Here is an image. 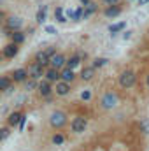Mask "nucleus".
Listing matches in <instances>:
<instances>
[{"instance_id":"obj_1","label":"nucleus","mask_w":149,"mask_h":151,"mask_svg":"<svg viewBox=\"0 0 149 151\" xmlns=\"http://www.w3.org/2000/svg\"><path fill=\"white\" fill-rule=\"evenodd\" d=\"M47 123H49V127L53 130H63L69 125V114L65 111H62V109H56V111H53L49 114Z\"/></svg>"},{"instance_id":"obj_2","label":"nucleus","mask_w":149,"mask_h":151,"mask_svg":"<svg viewBox=\"0 0 149 151\" xmlns=\"http://www.w3.org/2000/svg\"><path fill=\"white\" fill-rule=\"evenodd\" d=\"M98 106H100V109H104V111H112V109H116L117 106H119V95H117V91H105L102 97H100V100H98Z\"/></svg>"},{"instance_id":"obj_3","label":"nucleus","mask_w":149,"mask_h":151,"mask_svg":"<svg viewBox=\"0 0 149 151\" xmlns=\"http://www.w3.org/2000/svg\"><path fill=\"white\" fill-rule=\"evenodd\" d=\"M135 83H137V74H135L132 69H126V70H123L121 74L117 76V84H119L123 90H130V88H133Z\"/></svg>"},{"instance_id":"obj_4","label":"nucleus","mask_w":149,"mask_h":151,"mask_svg":"<svg viewBox=\"0 0 149 151\" xmlns=\"http://www.w3.org/2000/svg\"><path fill=\"white\" fill-rule=\"evenodd\" d=\"M23 25H25V19L21 16H16V14H11V16H5L4 19V25L0 28H5L9 32H16V30H23Z\"/></svg>"},{"instance_id":"obj_5","label":"nucleus","mask_w":149,"mask_h":151,"mask_svg":"<svg viewBox=\"0 0 149 151\" xmlns=\"http://www.w3.org/2000/svg\"><path fill=\"white\" fill-rule=\"evenodd\" d=\"M88 130V119L84 116H75L74 119L70 121V132L75 135H81Z\"/></svg>"},{"instance_id":"obj_6","label":"nucleus","mask_w":149,"mask_h":151,"mask_svg":"<svg viewBox=\"0 0 149 151\" xmlns=\"http://www.w3.org/2000/svg\"><path fill=\"white\" fill-rule=\"evenodd\" d=\"M19 47H21V46H18V44H14V42H7V44L2 47V55H0V56H2L4 60H12V58L18 56Z\"/></svg>"},{"instance_id":"obj_7","label":"nucleus","mask_w":149,"mask_h":151,"mask_svg":"<svg viewBox=\"0 0 149 151\" xmlns=\"http://www.w3.org/2000/svg\"><path fill=\"white\" fill-rule=\"evenodd\" d=\"M9 77H11V81L14 84H23L28 79V70H27V67H18L9 74Z\"/></svg>"},{"instance_id":"obj_8","label":"nucleus","mask_w":149,"mask_h":151,"mask_svg":"<svg viewBox=\"0 0 149 151\" xmlns=\"http://www.w3.org/2000/svg\"><path fill=\"white\" fill-rule=\"evenodd\" d=\"M37 93L40 99H47V97H53V83L46 81V79H40L39 81V86H37Z\"/></svg>"},{"instance_id":"obj_9","label":"nucleus","mask_w":149,"mask_h":151,"mask_svg":"<svg viewBox=\"0 0 149 151\" xmlns=\"http://www.w3.org/2000/svg\"><path fill=\"white\" fill-rule=\"evenodd\" d=\"M70 91H72V84H69L65 81H58L53 84V93L56 97H67V95H70Z\"/></svg>"},{"instance_id":"obj_10","label":"nucleus","mask_w":149,"mask_h":151,"mask_svg":"<svg viewBox=\"0 0 149 151\" xmlns=\"http://www.w3.org/2000/svg\"><path fill=\"white\" fill-rule=\"evenodd\" d=\"M27 70H28V77L30 79H37V81H40L42 77H44V67L42 65H39V63H35V62H32L28 67H27Z\"/></svg>"},{"instance_id":"obj_11","label":"nucleus","mask_w":149,"mask_h":151,"mask_svg":"<svg viewBox=\"0 0 149 151\" xmlns=\"http://www.w3.org/2000/svg\"><path fill=\"white\" fill-rule=\"evenodd\" d=\"M65 62H67V56L63 53H54L51 58H49V67L56 69V70H62L65 67Z\"/></svg>"},{"instance_id":"obj_12","label":"nucleus","mask_w":149,"mask_h":151,"mask_svg":"<svg viewBox=\"0 0 149 151\" xmlns=\"http://www.w3.org/2000/svg\"><path fill=\"white\" fill-rule=\"evenodd\" d=\"M21 116H23L21 111H11V113L7 114V118H5V125L9 128H16L18 123H19V119H21Z\"/></svg>"},{"instance_id":"obj_13","label":"nucleus","mask_w":149,"mask_h":151,"mask_svg":"<svg viewBox=\"0 0 149 151\" xmlns=\"http://www.w3.org/2000/svg\"><path fill=\"white\" fill-rule=\"evenodd\" d=\"M95 74H97V70H95L91 65H86V67L81 69V72H79V79L84 81V83H90V81L95 77Z\"/></svg>"},{"instance_id":"obj_14","label":"nucleus","mask_w":149,"mask_h":151,"mask_svg":"<svg viewBox=\"0 0 149 151\" xmlns=\"http://www.w3.org/2000/svg\"><path fill=\"white\" fill-rule=\"evenodd\" d=\"M75 79H77L75 70H72V69H67V67H63V69L60 70V81H65V83L72 84Z\"/></svg>"},{"instance_id":"obj_15","label":"nucleus","mask_w":149,"mask_h":151,"mask_svg":"<svg viewBox=\"0 0 149 151\" xmlns=\"http://www.w3.org/2000/svg\"><path fill=\"white\" fill-rule=\"evenodd\" d=\"M42 79H46V81H49V83H58L60 81V70H56V69H53V67H46V70H44V77Z\"/></svg>"},{"instance_id":"obj_16","label":"nucleus","mask_w":149,"mask_h":151,"mask_svg":"<svg viewBox=\"0 0 149 151\" xmlns=\"http://www.w3.org/2000/svg\"><path fill=\"white\" fill-rule=\"evenodd\" d=\"M34 62H35V63H39V65H42L44 69H46V67H49V56L46 55V51H44V49H39L37 53H35Z\"/></svg>"},{"instance_id":"obj_17","label":"nucleus","mask_w":149,"mask_h":151,"mask_svg":"<svg viewBox=\"0 0 149 151\" xmlns=\"http://www.w3.org/2000/svg\"><path fill=\"white\" fill-rule=\"evenodd\" d=\"M121 5L117 4V5H107L105 7V11H104V16L105 18H109V19H114V18H117L119 14H121Z\"/></svg>"},{"instance_id":"obj_18","label":"nucleus","mask_w":149,"mask_h":151,"mask_svg":"<svg viewBox=\"0 0 149 151\" xmlns=\"http://www.w3.org/2000/svg\"><path fill=\"white\" fill-rule=\"evenodd\" d=\"M81 63H82V58L75 53V55H72V56H69V58H67L65 67H67V69H72V70H75V69H79V67H81Z\"/></svg>"},{"instance_id":"obj_19","label":"nucleus","mask_w":149,"mask_h":151,"mask_svg":"<svg viewBox=\"0 0 149 151\" xmlns=\"http://www.w3.org/2000/svg\"><path fill=\"white\" fill-rule=\"evenodd\" d=\"M27 32L25 30H16V32H12L11 34V42H14V44H18V46H21V44H25V40H27Z\"/></svg>"},{"instance_id":"obj_20","label":"nucleus","mask_w":149,"mask_h":151,"mask_svg":"<svg viewBox=\"0 0 149 151\" xmlns=\"http://www.w3.org/2000/svg\"><path fill=\"white\" fill-rule=\"evenodd\" d=\"M97 11H98V5H97L95 2H90V4H86V5H82V19L91 18Z\"/></svg>"},{"instance_id":"obj_21","label":"nucleus","mask_w":149,"mask_h":151,"mask_svg":"<svg viewBox=\"0 0 149 151\" xmlns=\"http://www.w3.org/2000/svg\"><path fill=\"white\" fill-rule=\"evenodd\" d=\"M67 142V134L65 132H54L53 135H51V144L53 146H63Z\"/></svg>"},{"instance_id":"obj_22","label":"nucleus","mask_w":149,"mask_h":151,"mask_svg":"<svg viewBox=\"0 0 149 151\" xmlns=\"http://www.w3.org/2000/svg\"><path fill=\"white\" fill-rule=\"evenodd\" d=\"M46 19H47V5H40L37 14H35V23L37 25H44Z\"/></svg>"},{"instance_id":"obj_23","label":"nucleus","mask_w":149,"mask_h":151,"mask_svg":"<svg viewBox=\"0 0 149 151\" xmlns=\"http://www.w3.org/2000/svg\"><path fill=\"white\" fill-rule=\"evenodd\" d=\"M126 28V21H119V23H112L111 27H109V34H111L112 37L114 35H117L119 32H123Z\"/></svg>"},{"instance_id":"obj_24","label":"nucleus","mask_w":149,"mask_h":151,"mask_svg":"<svg viewBox=\"0 0 149 151\" xmlns=\"http://www.w3.org/2000/svg\"><path fill=\"white\" fill-rule=\"evenodd\" d=\"M107 63H109V58H105V56H97V58H93V62H91V67H93L95 70H98V69L105 67Z\"/></svg>"},{"instance_id":"obj_25","label":"nucleus","mask_w":149,"mask_h":151,"mask_svg":"<svg viewBox=\"0 0 149 151\" xmlns=\"http://www.w3.org/2000/svg\"><path fill=\"white\" fill-rule=\"evenodd\" d=\"M37 86H39V81H37V79H30V77L23 83V90H25L27 93L35 91V90H37Z\"/></svg>"},{"instance_id":"obj_26","label":"nucleus","mask_w":149,"mask_h":151,"mask_svg":"<svg viewBox=\"0 0 149 151\" xmlns=\"http://www.w3.org/2000/svg\"><path fill=\"white\" fill-rule=\"evenodd\" d=\"M11 84H14L12 81H11V77L5 74V76H0V93H5L7 91V88L11 86Z\"/></svg>"},{"instance_id":"obj_27","label":"nucleus","mask_w":149,"mask_h":151,"mask_svg":"<svg viewBox=\"0 0 149 151\" xmlns=\"http://www.w3.org/2000/svg\"><path fill=\"white\" fill-rule=\"evenodd\" d=\"M137 127H139V130H140L142 135H149V118H142V119H139Z\"/></svg>"},{"instance_id":"obj_28","label":"nucleus","mask_w":149,"mask_h":151,"mask_svg":"<svg viewBox=\"0 0 149 151\" xmlns=\"http://www.w3.org/2000/svg\"><path fill=\"white\" fill-rule=\"evenodd\" d=\"M54 19H56V23H67V21H69L67 16H65L63 7H56V9H54Z\"/></svg>"},{"instance_id":"obj_29","label":"nucleus","mask_w":149,"mask_h":151,"mask_svg":"<svg viewBox=\"0 0 149 151\" xmlns=\"http://www.w3.org/2000/svg\"><path fill=\"white\" fill-rule=\"evenodd\" d=\"M11 134H12V128H9L7 125H2V127H0V142L7 141V139L11 137Z\"/></svg>"},{"instance_id":"obj_30","label":"nucleus","mask_w":149,"mask_h":151,"mask_svg":"<svg viewBox=\"0 0 149 151\" xmlns=\"http://www.w3.org/2000/svg\"><path fill=\"white\" fill-rule=\"evenodd\" d=\"M79 99H81L82 102H91V100H93V91H91L90 88H84V90L79 93Z\"/></svg>"},{"instance_id":"obj_31","label":"nucleus","mask_w":149,"mask_h":151,"mask_svg":"<svg viewBox=\"0 0 149 151\" xmlns=\"http://www.w3.org/2000/svg\"><path fill=\"white\" fill-rule=\"evenodd\" d=\"M70 19H74V21H81V19H82V5H81V7H77L75 11H72Z\"/></svg>"},{"instance_id":"obj_32","label":"nucleus","mask_w":149,"mask_h":151,"mask_svg":"<svg viewBox=\"0 0 149 151\" xmlns=\"http://www.w3.org/2000/svg\"><path fill=\"white\" fill-rule=\"evenodd\" d=\"M27 119H28V116H27V114L23 113V116H21V119H19V123H18V127H16V128H18L19 132H23V130H25V125H27Z\"/></svg>"},{"instance_id":"obj_33","label":"nucleus","mask_w":149,"mask_h":151,"mask_svg":"<svg viewBox=\"0 0 149 151\" xmlns=\"http://www.w3.org/2000/svg\"><path fill=\"white\" fill-rule=\"evenodd\" d=\"M44 51H46V55H47L49 58H51L54 53H58V51H56V46H47V47H44Z\"/></svg>"},{"instance_id":"obj_34","label":"nucleus","mask_w":149,"mask_h":151,"mask_svg":"<svg viewBox=\"0 0 149 151\" xmlns=\"http://www.w3.org/2000/svg\"><path fill=\"white\" fill-rule=\"evenodd\" d=\"M44 30H46L47 34H51V35H56V34H58V32H56V28H54V27H51V25H46V27H44Z\"/></svg>"},{"instance_id":"obj_35","label":"nucleus","mask_w":149,"mask_h":151,"mask_svg":"<svg viewBox=\"0 0 149 151\" xmlns=\"http://www.w3.org/2000/svg\"><path fill=\"white\" fill-rule=\"evenodd\" d=\"M102 4L107 7V5H117L119 4V0H102Z\"/></svg>"},{"instance_id":"obj_36","label":"nucleus","mask_w":149,"mask_h":151,"mask_svg":"<svg viewBox=\"0 0 149 151\" xmlns=\"http://www.w3.org/2000/svg\"><path fill=\"white\" fill-rule=\"evenodd\" d=\"M4 19H5V12H4V11L0 9V27L4 25Z\"/></svg>"},{"instance_id":"obj_37","label":"nucleus","mask_w":149,"mask_h":151,"mask_svg":"<svg viewBox=\"0 0 149 151\" xmlns=\"http://www.w3.org/2000/svg\"><path fill=\"white\" fill-rule=\"evenodd\" d=\"M130 37H132V32H125V34H123V39H125V40H128Z\"/></svg>"},{"instance_id":"obj_38","label":"nucleus","mask_w":149,"mask_h":151,"mask_svg":"<svg viewBox=\"0 0 149 151\" xmlns=\"http://www.w3.org/2000/svg\"><path fill=\"white\" fill-rule=\"evenodd\" d=\"M137 2H139V5H146L149 0H137Z\"/></svg>"},{"instance_id":"obj_39","label":"nucleus","mask_w":149,"mask_h":151,"mask_svg":"<svg viewBox=\"0 0 149 151\" xmlns=\"http://www.w3.org/2000/svg\"><path fill=\"white\" fill-rule=\"evenodd\" d=\"M79 2H81L82 5H86V4H90V2H93V0H79Z\"/></svg>"},{"instance_id":"obj_40","label":"nucleus","mask_w":149,"mask_h":151,"mask_svg":"<svg viewBox=\"0 0 149 151\" xmlns=\"http://www.w3.org/2000/svg\"><path fill=\"white\" fill-rule=\"evenodd\" d=\"M146 88H148V90H149V74L146 76Z\"/></svg>"},{"instance_id":"obj_41","label":"nucleus","mask_w":149,"mask_h":151,"mask_svg":"<svg viewBox=\"0 0 149 151\" xmlns=\"http://www.w3.org/2000/svg\"><path fill=\"white\" fill-rule=\"evenodd\" d=\"M5 4V0H0V5H4Z\"/></svg>"},{"instance_id":"obj_42","label":"nucleus","mask_w":149,"mask_h":151,"mask_svg":"<svg viewBox=\"0 0 149 151\" xmlns=\"http://www.w3.org/2000/svg\"><path fill=\"white\" fill-rule=\"evenodd\" d=\"M148 35H149V30H148Z\"/></svg>"},{"instance_id":"obj_43","label":"nucleus","mask_w":149,"mask_h":151,"mask_svg":"<svg viewBox=\"0 0 149 151\" xmlns=\"http://www.w3.org/2000/svg\"><path fill=\"white\" fill-rule=\"evenodd\" d=\"M0 60H2V56H0Z\"/></svg>"},{"instance_id":"obj_44","label":"nucleus","mask_w":149,"mask_h":151,"mask_svg":"<svg viewBox=\"0 0 149 151\" xmlns=\"http://www.w3.org/2000/svg\"><path fill=\"white\" fill-rule=\"evenodd\" d=\"M130 2H132V0H130Z\"/></svg>"}]
</instances>
